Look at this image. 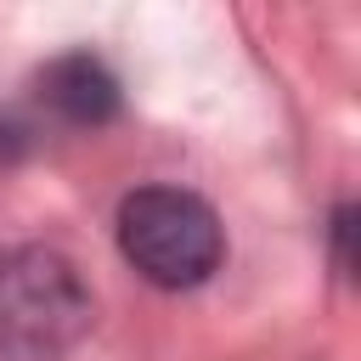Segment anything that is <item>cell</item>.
<instances>
[{
    "label": "cell",
    "mask_w": 361,
    "mask_h": 361,
    "mask_svg": "<svg viewBox=\"0 0 361 361\" xmlns=\"http://www.w3.org/2000/svg\"><path fill=\"white\" fill-rule=\"evenodd\" d=\"M39 96H45L62 118H73V124H102V118L118 113V79L107 73V62L85 56V51L56 56V62L45 68V79H39Z\"/></svg>",
    "instance_id": "obj_3"
},
{
    "label": "cell",
    "mask_w": 361,
    "mask_h": 361,
    "mask_svg": "<svg viewBox=\"0 0 361 361\" xmlns=\"http://www.w3.org/2000/svg\"><path fill=\"white\" fill-rule=\"evenodd\" d=\"M118 248L158 288H197L220 254V214L186 186H141L118 203Z\"/></svg>",
    "instance_id": "obj_2"
},
{
    "label": "cell",
    "mask_w": 361,
    "mask_h": 361,
    "mask_svg": "<svg viewBox=\"0 0 361 361\" xmlns=\"http://www.w3.org/2000/svg\"><path fill=\"white\" fill-rule=\"evenodd\" d=\"M90 288L56 248H0V361H62L90 333Z\"/></svg>",
    "instance_id": "obj_1"
}]
</instances>
